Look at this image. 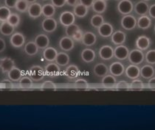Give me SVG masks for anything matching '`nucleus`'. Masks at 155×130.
<instances>
[{
  "instance_id": "1",
  "label": "nucleus",
  "mask_w": 155,
  "mask_h": 130,
  "mask_svg": "<svg viewBox=\"0 0 155 130\" xmlns=\"http://www.w3.org/2000/svg\"><path fill=\"white\" fill-rule=\"evenodd\" d=\"M128 59H129V61L131 64L139 66V65L142 64L144 61L145 54L141 50L138 49H133L131 51H129Z\"/></svg>"
},
{
  "instance_id": "2",
  "label": "nucleus",
  "mask_w": 155,
  "mask_h": 130,
  "mask_svg": "<svg viewBox=\"0 0 155 130\" xmlns=\"http://www.w3.org/2000/svg\"><path fill=\"white\" fill-rule=\"evenodd\" d=\"M137 19L132 15H125L121 19L120 24L124 29L130 31L134 29L137 26Z\"/></svg>"
},
{
  "instance_id": "3",
  "label": "nucleus",
  "mask_w": 155,
  "mask_h": 130,
  "mask_svg": "<svg viewBox=\"0 0 155 130\" xmlns=\"http://www.w3.org/2000/svg\"><path fill=\"white\" fill-rule=\"evenodd\" d=\"M117 9L120 14L129 15L134 11V5L131 0H120L117 5Z\"/></svg>"
},
{
  "instance_id": "4",
  "label": "nucleus",
  "mask_w": 155,
  "mask_h": 130,
  "mask_svg": "<svg viewBox=\"0 0 155 130\" xmlns=\"http://www.w3.org/2000/svg\"><path fill=\"white\" fill-rule=\"evenodd\" d=\"M45 76V69L40 66H33L29 70V76L33 81L38 82L44 79Z\"/></svg>"
},
{
  "instance_id": "5",
  "label": "nucleus",
  "mask_w": 155,
  "mask_h": 130,
  "mask_svg": "<svg viewBox=\"0 0 155 130\" xmlns=\"http://www.w3.org/2000/svg\"><path fill=\"white\" fill-rule=\"evenodd\" d=\"M57 26H58V23L57 21L54 18H45L42 21L41 27L43 30L46 32L51 33L56 30Z\"/></svg>"
},
{
  "instance_id": "6",
  "label": "nucleus",
  "mask_w": 155,
  "mask_h": 130,
  "mask_svg": "<svg viewBox=\"0 0 155 130\" xmlns=\"http://www.w3.org/2000/svg\"><path fill=\"white\" fill-rule=\"evenodd\" d=\"M59 21L61 24L63 25L64 26H70L72 24H74L75 21V16L73 12L66 11L63 13H61L59 16Z\"/></svg>"
},
{
  "instance_id": "7",
  "label": "nucleus",
  "mask_w": 155,
  "mask_h": 130,
  "mask_svg": "<svg viewBox=\"0 0 155 130\" xmlns=\"http://www.w3.org/2000/svg\"><path fill=\"white\" fill-rule=\"evenodd\" d=\"M129 50L127 46L124 45H118L114 49V57L118 60H125L128 59Z\"/></svg>"
},
{
  "instance_id": "8",
  "label": "nucleus",
  "mask_w": 155,
  "mask_h": 130,
  "mask_svg": "<svg viewBox=\"0 0 155 130\" xmlns=\"http://www.w3.org/2000/svg\"><path fill=\"white\" fill-rule=\"evenodd\" d=\"M45 72L50 77H56L61 73L60 66L56 63L50 62L45 67Z\"/></svg>"
},
{
  "instance_id": "9",
  "label": "nucleus",
  "mask_w": 155,
  "mask_h": 130,
  "mask_svg": "<svg viewBox=\"0 0 155 130\" xmlns=\"http://www.w3.org/2000/svg\"><path fill=\"white\" fill-rule=\"evenodd\" d=\"M27 12L32 19H38L42 15V5L38 2L31 3L28 7Z\"/></svg>"
},
{
  "instance_id": "10",
  "label": "nucleus",
  "mask_w": 155,
  "mask_h": 130,
  "mask_svg": "<svg viewBox=\"0 0 155 130\" xmlns=\"http://www.w3.org/2000/svg\"><path fill=\"white\" fill-rule=\"evenodd\" d=\"M98 54L104 60H110L114 57V49L109 45H104L99 49Z\"/></svg>"
},
{
  "instance_id": "11",
  "label": "nucleus",
  "mask_w": 155,
  "mask_h": 130,
  "mask_svg": "<svg viewBox=\"0 0 155 130\" xmlns=\"http://www.w3.org/2000/svg\"><path fill=\"white\" fill-rule=\"evenodd\" d=\"M10 43L15 48H20L25 43V37L21 32H14L10 38Z\"/></svg>"
},
{
  "instance_id": "12",
  "label": "nucleus",
  "mask_w": 155,
  "mask_h": 130,
  "mask_svg": "<svg viewBox=\"0 0 155 130\" xmlns=\"http://www.w3.org/2000/svg\"><path fill=\"white\" fill-rule=\"evenodd\" d=\"M151 44V39L146 36H139L135 41V46L137 49L141 50L143 51L149 49Z\"/></svg>"
},
{
  "instance_id": "13",
  "label": "nucleus",
  "mask_w": 155,
  "mask_h": 130,
  "mask_svg": "<svg viewBox=\"0 0 155 130\" xmlns=\"http://www.w3.org/2000/svg\"><path fill=\"white\" fill-rule=\"evenodd\" d=\"M109 71L111 74L114 76H120L125 72V67L122 63L119 61L112 63L109 68Z\"/></svg>"
},
{
  "instance_id": "14",
  "label": "nucleus",
  "mask_w": 155,
  "mask_h": 130,
  "mask_svg": "<svg viewBox=\"0 0 155 130\" xmlns=\"http://www.w3.org/2000/svg\"><path fill=\"white\" fill-rule=\"evenodd\" d=\"M98 34L103 38H109L114 32V27L110 23L104 22L100 27L97 28Z\"/></svg>"
},
{
  "instance_id": "15",
  "label": "nucleus",
  "mask_w": 155,
  "mask_h": 130,
  "mask_svg": "<svg viewBox=\"0 0 155 130\" xmlns=\"http://www.w3.org/2000/svg\"><path fill=\"white\" fill-rule=\"evenodd\" d=\"M75 46V41L72 38L64 36L59 41V47L64 51H70L73 49Z\"/></svg>"
},
{
  "instance_id": "16",
  "label": "nucleus",
  "mask_w": 155,
  "mask_h": 130,
  "mask_svg": "<svg viewBox=\"0 0 155 130\" xmlns=\"http://www.w3.org/2000/svg\"><path fill=\"white\" fill-rule=\"evenodd\" d=\"M125 74L126 76L131 80L137 79L140 76V68L137 65L131 64L125 68Z\"/></svg>"
},
{
  "instance_id": "17",
  "label": "nucleus",
  "mask_w": 155,
  "mask_h": 130,
  "mask_svg": "<svg viewBox=\"0 0 155 130\" xmlns=\"http://www.w3.org/2000/svg\"><path fill=\"white\" fill-rule=\"evenodd\" d=\"M149 5L146 2L140 1L134 5V11L139 16H146L149 13Z\"/></svg>"
},
{
  "instance_id": "18",
  "label": "nucleus",
  "mask_w": 155,
  "mask_h": 130,
  "mask_svg": "<svg viewBox=\"0 0 155 130\" xmlns=\"http://www.w3.org/2000/svg\"><path fill=\"white\" fill-rule=\"evenodd\" d=\"M111 41L116 46L124 44L126 41V33L121 30H117L114 32L113 34L111 36Z\"/></svg>"
},
{
  "instance_id": "19",
  "label": "nucleus",
  "mask_w": 155,
  "mask_h": 130,
  "mask_svg": "<svg viewBox=\"0 0 155 130\" xmlns=\"http://www.w3.org/2000/svg\"><path fill=\"white\" fill-rule=\"evenodd\" d=\"M35 43L40 49H45L48 47L50 44V38L45 34H38L34 40Z\"/></svg>"
},
{
  "instance_id": "20",
  "label": "nucleus",
  "mask_w": 155,
  "mask_h": 130,
  "mask_svg": "<svg viewBox=\"0 0 155 130\" xmlns=\"http://www.w3.org/2000/svg\"><path fill=\"white\" fill-rule=\"evenodd\" d=\"M15 67L14 60L11 57H5L0 60V68L3 73H8Z\"/></svg>"
},
{
  "instance_id": "21",
  "label": "nucleus",
  "mask_w": 155,
  "mask_h": 130,
  "mask_svg": "<svg viewBox=\"0 0 155 130\" xmlns=\"http://www.w3.org/2000/svg\"><path fill=\"white\" fill-rule=\"evenodd\" d=\"M101 83L104 88H107V89H113L115 88L117 79H116L115 76L112 74H107L104 77H102Z\"/></svg>"
},
{
  "instance_id": "22",
  "label": "nucleus",
  "mask_w": 155,
  "mask_h": 130,
  "mask_svg": "<svg viewBox=\"0 0 155 130\" xmlns=\"http://www.w3.org/2000/svg\"><path fill=\"white\" fill-rule=\"evenodd\" d=\"M96 41H97V36H95V33L92 32H86L84 33L81 42L84 46H92L95 44Z\"/></svg>"
},
{
  "instance_id": "23",
  "label": "nucleus",
  "mask_w": 155,
  "mask_h": 130,
  "mask_svg": "<svg viewBox=\"0 0 155 130\" xmlns=\"http://www.w3.org/2000/svg\"><path fill=\"white\" fill-rule=\"evenodd\" d=\"M81 59L84 62L90 63L95 60L96 54L93 49L87 48V49H84L81 51Z\"/></svg>"
},
{
  "instance_id": "24",
  "label": "nucleus",
  "mask_w": 155,
  "mask_h": 130,
  "mask_svg": "<svg viewBox=\"0 0 155 130\" xmlns=\"http://www.w3.org/2000/svg\"><path fill=\"white\" fill-rule=\"evenodd\" d=\"M58 53V51L55 48L48 46L46 49H44L43 57L45 58V60L48 61V62H54L55 60Z\"/></svg>"
},
{
  "instance_id": "25",
  "label": "nucleus",
  "mask_w": 155,
  "mask_h": 130,
  "mask_svg": "<svg viewBox=\"0 0 155 130\" xmlns=\"http://www.w3.org/2000/svg\"><path fill=\"white\" fill-rule=\"evenodd\" d=\"M155 70L152 65H145L140 68V76L143 79H149L154 76Z\"/></svg>"
},
{
  "instance_id": "26",
  "label": "nucleus",
  "mask_w": 155,
  "mask_h": 130,
  "mask_svg": "<svg viewBox=\"0 0 155 130\" xmlns=\"http://www.w3.org/2000/svg\"><path fill=\"white\" fill-rule=\"evenodd\" d=\"M79 74H80V71H79L78 67L73 64L67 66L64 71L65 76H67L68 79H73L77 78L79 76Z\"/></svg>"
},
{
  "instance_id": "27",
  "label": "nucleus",
  "mask_w": 155,
  "mask_h": 130,
  "mask_svg": "<svg viewBox=\"0 0 155 130\" xmlns=\"http://www.w3.org/2000/svg\"><path fill=\"white\" fill-rule=\"evenodd\" d=\"M109 68L106 64L103 63H99L96 64L93 68V72L98 77H104L109 73Z\"/></svg>"
},
{
  "instance_id": "28",
  "label": "nucleus",
  "mask_w": 155,
  "mask_h": 130,
  "mask_svg": "<svg viewBox=\"0 0 155 130\" xmlns=\"http://www.w3.org/2000/svg\"><path fill=\"white\" fill-rule=\"evenodd\" d=\"M151 25V19L150 16H141L140 17L138 18L137 21V26L140 29L146 30L148 29Z\"/></svg>"
},
{
  "instance_id": "29",
  "label": "nucleus",
  "mask_w": 155,
  "mask_h": 130,
  "mask_svg": "<svg viewBox=\"0 0 155 130\" xmlns=\"http://www.w3.org/2000/svg\"><path fill=\"white\" fill-rule=\"evenodd\" d=\"M92 8L94 12L97 14H102L107 11V2L103 1V0H95Z\"/></svg>"
},
{
  "instance_id": "30",
  "label": "nucleus",
  "mask_w": 155,
  "mask_h": 130,
  "mask_svg": "<svg viewBox=\"0 0 155 130\" xmlns=\"http://www.w3.org/2000/svg\"><path fill=\"white\" fill-rule=\"evenodd\" d=\"M89 12V8L86 6L83 5L81 3H78L75 6H74L73 13L76 17L78 18H84Z\"/></svg>"
},
{
  "instance_id": "31",
  "label": "nucleus",
  "mask_w": 155,
  "mask_h": 130,
  "mask_svg": "<svg viewBox=\"0 0 155 130\" xmlns=\"http://www.w3.org/2000/svg\"><path fill=\"white\" fill-rule=\"evenodd\" d=\"M70 57L69 54L64 51H61L57 54L55 62L59 66H66L70 63Z\"/></svg>"
},
{
  "instance_id": "32",
  "label": "nucleus",
  "mask_w": 155,
  "mask_h": 130,
  "mask_svg": "<svg viewBox=\"0 0 155 130\" xmlns=\"http://www.w3.org/2000/svg\"><path fill=\"white\" fill-rule=\"evenodd\" d=\"M38 47L35 41H29L25 45V52L29 56H34L38 52Z\"/></svg>"
},
{
  "instance_id": "33",
  "label": "nucleus",
  "mask_w": 155,
  "mask_h": 130,
  "mask_svg": "<svg viewBox=\"0 0 155 130\" xmlns=\"http://www.w3.org/2000/svg\"><path fill=\"white\" fill-rule=\"evenodd\" d=\"M8 76L9 79L13 82H18L22 77V71L20 68L15 66L9 72H8Z\"/></svg>"
},
{
  "instance_id": "34",
  "label": "nucleus",
  "mask_w": 155,
  "mask_h": 130,
  "mask_svg": "<svg viewBox=\"0 0 155 130\" xmlns=\"http://www.w3.org/2000/svg\"><path fill=\"white\" fill-rule=\"evenodd\" d=\"M15 27L10 24L8 21H4L0 25V32L5 36H12L14 32Z\"/></svg>"
},
{
  "instance_id": "35",
  "label": "nucleus",
  "mask_w": 155,
  "mask_h": 130,
  "mask_svg": "<svg viewBox=\"0 0 155 130\" xmlns=\"http://www.w3.org/2000/svg\"><path fill=\"white\" fill-rule=\"evenodd\" d=\"M55 13V7L53 4H45L42 6V15L45 18L53 17Z\"/></svg>"
},
{
  "instance_id": "36",
  "label": "nucleus",
  "mask_w": 155,
  "mask_h": 130,
  "mask_svg": "<svg viewBox=\"0 0 155 130\" xmlns=\"http://www.w3.org/2000/svg\"><path fill=\"white\" fill-rule=\"evenodd\" d=\"M104 23V19L101 16V14H95L92 16L90 19V24L94 28L100 27L101 25Z\"/></svg>"
},
{
  "instance_id": "37",
  "label": "nucleus",
  "mask_w": 155,
  "mask_h": 130,
  "mask_svg": "<svg viewBox=\"0 0 155 130\" xmlns=\"http://www.w3.org/2000/svg\"><path fill=\"white\" fill-rule=\"evenodd\" d=\"M19 86L23 89H30L33 88V79L30 76H22L19 81Z\"/></svg>"
},
{
  "instance_id": "38",
  "label": "nucleus",
  "mask_w": 155,
  "mask_h": 130,
  "mask_svg": "<svg viewBox=\"0 0 155 130\" xmlns=\"http://www.w3.org/2000/svg\"><path fill=\"white\" fill-rule=\"evenodd\" d=\"M145 88V85L143 82L140 79H132L131 82L129 84V89L132 90V91H143Z\"/></svg>"
},
{
  "instance_id": "39",
  "label": "nucleus",
  "mask_w": 155,
  "mask_h": 130,
  "mask_svg": "<svg viewBox=\"0 0 155 130\" xmlns=\"http://www.w3.org/2000/svg\"><path fill=\"white\" fill-rule=\"evenodd\" d=\"M11 11L7 6L0 7V21L4 22L8 21V18L11 16Z\"/></svg>"
},
{
  "instance_id": "40",
  "label": "nucleus",
  "mask_w": 155,
  "mask_h": 130,
  "mask_svg": "<svg viewBox=\"0 0 155 130\" xmlns=\"http://www.w3.org/2000/svg\"><path fill=\"white\" fill-rule=\"evenodd\" d=\"M29 5L30 4L26 0H18L17 3H16V5L15 7V8H16V11H18V12L25 13L28 11Z\"/></svg>"
},
{
  "instance_id": "41",
  "label": "nucleus",
  "mask_w": 155,
  "mask_h": 130,
  "mask_svg": "<svg viewBox=\"0 0 155 130\" xmlns=\"http://www.w3.org/2000/svg\"><path fill=\"white\" fill-rule=\"evenodd\" d=\"M74 87L78 90H87L89 88V83L84 79H78L74 82Z\"/></svg>"
},
{
  "instance_id": "42",
  "label": "nucleus",
  "mask_w": 155,
  "mask_h": 130,
  "mask_svg": "<svg viewBox=\"0 0 155 130\" xmlns=\"http://www.w3.org/2000/svg\"><path fill=\"white\" fill-rule=\"evenodd\" d=\"M79 29H80V27L74 23V24L70 25V26H66L65 33L66 35H67V36L72 38V36H73Z\"/></svg>"
},
{
  "instance_id": "43",
  "label": "nucleus",
  "mask_w": 155,
  "mask_h": 130,
  "mask_svg": "<svg viewBox=\"0 0 155 130\" xmlns=\"http://www.w3.org/2000/svg\"><path fill=\"white\" fill-rule=\"evenodd\" d=\"M7 21L10 24L14 26V27H16V26H18L19 25L20 22H21V19H20V16L18 14H16V13H11V16H9V18H8Z\"/></svg>"
},
{
  "instance_id": "44",
  "label": "nucleus",
  "mask_w": 155,
  "mask_h": 130,
  "mask_svg": "<svg viewBox=\"0 0 155 130\" xmlns=\"http://www.w3.org/2000/svg\"><path fill=\"white\" fill-rule=\"evenodd\" d=\"M40 88L43 91H55L57 89V86L53 82L47 80L42 83Z\"/></svg>"
},
{
  "instance_id": "45",
  "label": "nucleus",
  "mask_w": 155,
  "mask_h": 130,
  "mask_svg": "<svg viewBox=\"0 0 155 130\" xmlns=\"http://www.w3.org/2000/svg\"><path fill=\"white\" fill-rule=\"evenodd\" d=\"M145 60L150 65H155V49H151L145 54Z\"/></svg>"
},
{
  "instance_id": "46",
  "label": "nucleus",
  "mask_w": 155,
  "mask_h": 130,
  "mask_svg": "<svg viewBox=\"0 0 155 130\" xmlns=\"http://www.w3.org/2000/svg\"><path fill=\"white\" fill-rule=\"evenodd\" d=\"M114 88L117 91H128V90H129V84L125 80H120L116 83L115 88Z\"/></svg>"
},
{
  "instance_id": "47",
  "label": "nucleus",
  "mask_w": 155,
  "mask_h": 130,
  "mask_svg": "<svg viewBox=\"0 0 155 130\" xmlns=\"http://www.w3.org/2000/svg\"><path fill=\"white\" fill-rule=\"evenodd\" d=\"M83 36H84V32L81 29H79L78 31L72 36V39L74 40V41H77V42H79V41H82V38H83Z\"/></svg>"
},
{
  "instance_id": "48",
  "label": "nucleus",
  "mask_w": 155,
  "mask_h": 130,
  "mask_svg": "<svg viewBox=\"0 0 155 130\" xmlns=\"http://www.w3.org/2000/svg\"><path fill=\"white\" fill-rule=\"evenodd\" d=\"M51 2L55 8H62L67 4V0H51Z\"/></svg>"
},
{
  "instance_id": "49",
  "label": "nucleus",
  "mask_w": 155,
  "mask_h": 130,
  "mask_svg": "<svg viewBox=\"0 0 155 130\" xmlns=\"http://www.w3.org/2000/svg\"><path fill=\"white\" fill-rule=\"evenodd\" d=\"M18 0H5V5L9 8H14Z\"/></svg>"
},
{
  "instance_id": "50",
  "label": "nucleus",
  "mask_w": 155,
  "mask_h": 130,
  "mask_svg": "<svg viewBox=\"0 0 155 130\" xmlns=\"http://www.w3.org/2000/svg\"><path fill=\"white\" fill-rule=\"evenodd\" d=\"M148 88L151 91H155V76H154L151 79H149L147 83Z\"/></svg>"
},
{
  "instance_id": "51",
  "label": "nucleus",
  "mask_w": 155,
  "mask_h": 130,
  "mask_svg": "<svg viewBox=\"0 0 155 130\" xmlns=\"http://www.w3.org/2000/svg\"><path fill=\"white\" fill-rule=\"evenodd\" d=\"M95 0H79V3L86 6L87 8H91L93 5Z\"/></svg>"
},
{
  "instance_id": "52",
  "label": "nucleus",
  "mask_w": 155,
  "mask_h": 130,
  "mask_svg": "<svg viewBox=\"0 0 155 130\" xmlns=\"http://www.w3.org/2000/svg\"><path fill=\"white\" fill-rule=\"evenodd\" d=\"M149 15L150 17L155 19V4H153L151 6H149Z\"/></svg>"
},
{
  "instance_id": "53",
  "label": "nucleus",
  "mask_w": 155,
  "mask_h": 130,
  "mask_svg": "<svg viewBox=\"0 0 155 130\" xmlns=\"http://www.w3.org/2000/svg\"><path fill=\"white\" fill-rule=\"evenodd\" d=\"M6 48V43L5 41L2 39V38H0V52H2Z\"/></svg>"
},
{
  "instance_id": "54",
  "label": "nucleus",
  "mask_w": 155,
  "mask_h": 130,
  "mask_svg": "<svg viewBox=\"0 0 155 130\" xmlns=\"http://www.w3.org/2000/svg\"><path fill=\"white\" fill-rule=\"evenodd\" d=\"M2 83L4 85L5 88H11V86H12V82H11V79H10V80H8V79H5V80L2 82Z\"/></svg>"
},
{
  "instance_id": "55",
  "label": "nucleus",
  "mask_w": 155,
  "mask_h": 130,
  "mask_svg": "<svg viewBox=\"0 0 155 130\" xmlns=\"http://www.w3.org/2000/svg\"><path fill=\"white\" fill-rule=\"evenodd\" d=\"M67 4L69 6L74 7L78 4V0H67Z\"/></svg>"
},
{
  "instance_id": "56",
  "label": "nucleus",
  "mask_w": 155,
  "mask_h": 130,
  "mask_svg": "<svg viewBox=\"0 0 155 130\" xmlns=\"http://www.w3.org/2000/svg\"><path fill=\"white\" fill-rule=\"evenodd\" d=\"M27 2H28L29 4H31V3H34V2H36V0H26Z\"/></svg>"
},
{
  "instance_id": "57",
  "label": "nucleus",
  "mask_w": 155,
  "mask_h": 130,
  "mask_svg": "<svg viewBox=\"0 0 155 130\" xmlns=\"http://www.w3.org/2000/svg\"><path fill=\"white\" fill-rule=\"evenodd\" d=\"M143 1H145V2H147V1H150V0H143Z\"/></svg>"
},
{
  "instance_id": "58",
  "label": "nucleus",
  "mask_w": 155,
  "mask_h": 130,
  "mask_svg": "<svg viewBox=\"0 0 155 130\" xmlns=\"http://www.w3.org/2000/svg\"><path fill=\"white\" fill-rule=\"evenodd\" d=\"M154 32H155V25H154Z\"/></svg>"
},
{
  "instance_id": "59",
  "label": "nucleus",
  "mask_w": 155,
  "mask_h": 130,
  "mask_svg": "<svg viewBox=\"0 0 155 130\" xmlns=\"http://www.w3.org/2000/svg\"><path fill=\"white\" fill-rule=\"evenodd\" d=\"M103 1H105V2H107V1H108V0H103Z\"/></svg>"
},
{
  "instance_id": "60",
  "label": "nucleus",
  "mask_w": 155,
  "mask_h": 130,
  "mask_svg": "<svg viewBox=\"0 0 155 130\" xmlns=\"http://www.w3.org/2000/svg\"><path fill=\"white\" fill-rule=\"evenodd\" d=\"M42 1H48V0H42Z\"/></svg>"
},
{
  "instance_id": "61",
  "label": "nucleus",
  "mask_w": 155,
  "mask_h": 130,
  "mask_svg": "<svg viewBox=\"0 0 155 130\" xmlns=\"http://www.w3.org/2000/svg\"><path fill=\"white\" fill-rule=\"evenodd\" d=\"M116 1H120V0H116Z\"/></svg>"
}]
</instances>
